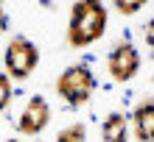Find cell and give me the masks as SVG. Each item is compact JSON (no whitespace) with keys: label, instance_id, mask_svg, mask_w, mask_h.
I'll return each instance as SVG.
<instances>
[{"label":"cell","instance_id":"6da1fadb","mask_svg":"<svg viewBox=\"0 0 154 142\" xmlns=\"http://www.w3.org/2000/svg\"><path fill=\"white\" fill-rule=\"evenodd\" d=\"M106 28V8L95 0H81L73 6L70 14V25H67V39L73 48H87L104 36Z\"/></svg>","mask_w":154,"mask_h":142},{"label":"cell","instance_id":"7a4b0ae2","mask_svg":"<svg viewBox=\"0 0 154 142\" xmlns=\"http://www.w3.org/2000/svg\"><path fill=\"white\" fill-rule=\"evenodd\" d=\"M56 92L65 97L70 106H81L95 92V75L90 73V67H84V64L67 67L65 73L59 75V81H56Z\"/></svg>","mask_w":154,"mask_h":142},{"label":"cell","instance_id":"3957f363","mask_svg":"<svg viewBox=\"0 0 154 142\" xmlns=\"http://www.w3.org/2000/svg\"><path fill=\"white\" fill-rule=\"evenodd\" d=\"M39 61V50L34 48V42H28L25 36H17L8 42L6 48V70L11 78H28L37 70Z\"/></svg>","mask_w":154,"mask_h":142},{"label":"cell","instance_id":"277c9868","mask_svg":"<svg viewBox=\"0 0 154 142\" xmlns=\"http://www.w3.org/2000/svg\"><path fill=\"white\" fill-rule=\"evenodd\" d=\"M106 70H109V75L115 81H132L134 75H137L140 70V53L137 48L132 45V42H121V45H115L112 53L106 56Z\"/></svg>","mask_w":154,"mask_h":142},{"label":"cell","instance_id":"5b68a950","mask_svg":"<svg viewBox=\"0 0 154 142\" xmlns=\"http://www.w3.org/2000/svg\"><path fill=\"white\" fill-rule=\"evenodd\" d=\"M48 120H51V109H48V103H45V97H31L28 106L23 109L20 114V131L23 134H39V131L48 126Z\"/></svg>","mask_w":154,"mask_h":142},{"label":"cell","instance_id":"8992f818","mask_svg":"<svg viewBox=\"0 0 154 142\" xmlns=\"http://www.w3.org/2000/svg\"><path fill=\"white\" fill-rule=\"evenodd\" d=\"M134 134L140 142H154V103H140L134 112Z\"/></svg>","mask_w":154,"mask_h":142},{"label":"cell","instance_id":"52a82bcc","mask_svg":"<svg viewBox=\"0 0 154 142\" xmlns=\"http://www.w3.org/2000/svg\"><path fill=\"white\" fill-rule=\"evenodd\" d=\"M101 137L104 142H126L129 139V131H126V117L123 114H109V117L104 120V126H101Z\"/></svg>","mask_w":154,"mask_h":142},{"label":"cell","instance_id":"ba28073f","mask_svg":"<svg viewBox=\"0 0 154 142\" xmlns=\"http://www.w3.org/2000/svg\"><path fill=\"white\" fill-rule=\"evenodd\" d=\"M84 137H87V131H84V126H67L65 131H59V137H56V142H84Z\"/></svg>","mask_w":154,"mask_h":142},{"label":"cell","instance_id":"9c48e42d","mask_svg":"<svg viewBox=\"0 0 154 142\" xmlns=\"http://www.w3.org/2000/svg\"><path fill=\"white\" fill-rule=\"evenodd\" d=\"M8 100H11V81H8V75L0 73V112L8 106Z\"/></svg>","mask_w":154,"mask_h":142},{"label":"cell","instance_id":"30bf717a","mask_svg":"<svg viewBox=\"0 0 154 142\" xmlns=\"http://www.w3.org/2000/svg\"><path fill=\"white\" fill-rule=\"evenodd\" d=\"M118 11L121 14H134V11H140V3H123L121 0V3H118Z\"/></svg>","mask_w":154,"mask_h":142},{"label":"cell","instance_id":"8fae6325","mask_svg":"<svg viewBox=\"0 0 154 142\" xmlns=\"http://www.w3.org/2000/svg\"><path fill=\"white\" fill-rule=\"evenodd\" d=\"M6 31V14H3V8H0V33Z\"/></svg>","mask_w":154,"mask_h":142},{"label":"cell","instance_id":"7c38bea8","mask_svg":"<svg viewBox=\"0 0 154 142\" xmlns=\"http://www.w3.org/2000/svg\"><path fill=\"white\" fill-rule=\"evenodd\" d=\"M6 142H17V139H6Z\"/></svg>","mask_w":154,"mask_h":142}]
</instances>
